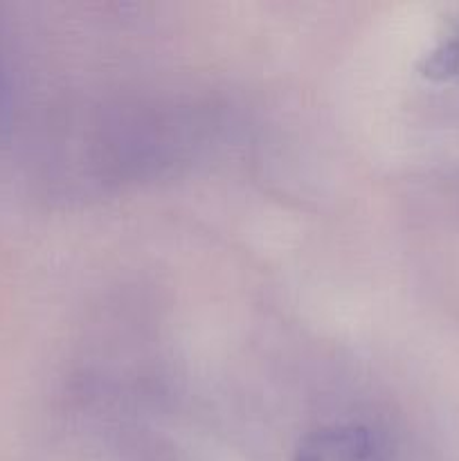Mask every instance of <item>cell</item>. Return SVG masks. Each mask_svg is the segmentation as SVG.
<instances>
[{"mask_svg": "<svg viewBox=\"0 0 459 461\" xmlns=\"http://www.w3.org/2000/svg\"><path fill=\"white\" fill-rule=\"evenodd\" d=\"M421 72L435 81L459 79V25L441 36L435 48L428 50L421 61Z\"/></svg>", "mask_w": 459, "mask_h": 461, "instance_id": "7a4b0ae2", "label": "cell"}, {"mask_svg": "<svg viewBox=\"0 0 459 461\" xmlns=\"http://www.w3.org/2000/svg\"><path fill=\"white\" fill-rule=\"evenodd\" d=\"M292 461H390L374 430L360 423H328L310 432Z\"/></svg>", "mask_w": 459, "mask_h": 461, "instance_id": "6da1fadb", "label": "cell"}]
</instances>
